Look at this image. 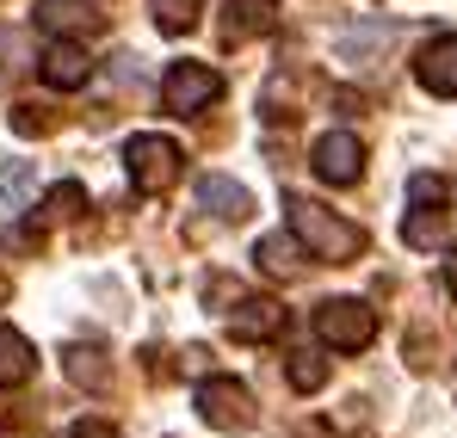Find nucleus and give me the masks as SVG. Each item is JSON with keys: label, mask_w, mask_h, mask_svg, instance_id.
<instances>
[{"label": "nucleus", "mask_w": 457, "mask_h": 438, "mask_svg": "<svg viewBox=\"0 0 457 438\" xmlns=\"http://www.w3.org/2000/svg\"><path fill=\"white\" fill-rule=\"evenodd\" d=\"M309 161H315V173H321L328 186H359V173H365V143H359L353 130H328L321 143L309 148Z\"/></svg>", "instance_id": "423d86ee"}, {"label": "nucleus", "mask_w": 457, "mask_h": 438, "mask_svg": "<svg viewBox=\"0 0 457 438\" xmlns=\"http://www.w3.org/2000/svg\"><path fill=\"white\" fill-rule=\"evenodd\" d=\"M414 80L439 99H457V31L452 37H433L420 56H414Z\"/></svg>", "instance_id": "6e6552de"}, {"label": "nucleus", "mask_w": 457, "mask_h": 438, "mask_svg": "<svg viewBox=\"0 0 457 438\" xmlns=\"http://www.w3.org/2000/svg\"><path fill=\"white\" fill-rule=\"evenodd\" d=\"M315 340L334 346V352H365V346L378 340L371 302H359V296H328V302L315 309Z\"/></svg>", "instance_id": "f03ea898"}, {"label": "nucleus", "mask_w": 457, "mask_h": 438, "mask_svg": "<svg viewBox=\"0 0 457 438\" xmlns=\"http://www.w3.org/2000/svg\"><path fill=\"white\" fill-rule=\"evenodd\" d=\"M50 124H56V118H50L44 105H19V112H12V130H19V136H44Z\"/></svg>", "instance_id": "412c9836"}, {"label": "nucleus", "mask_w": 457, "mask_h": 438, "mask_svg": "<svg viewBox=\"0 0 457 438\" xmlns=\"http://www.w3.org/2000/svg\"><path fill=\"white\" fill-rule=\"evenodd\" d=\"M285 211H291V235L303 241L309 260H321V266H346V260H359V253H365V228H359V222H346L340 211L309 204V198H285Z\"/></svg>", "instance_id": "f257e3e1"}, {"label": "nucleus", "mask_w": 457, "mask_h": 438, "mask_svg": "<svg viewBox=\"0 0 457 438\" xmlns=\"http://www.w3.org/2000/svg\"><path fill=\"white\" fill-rule=\"evenodd\" d=\"M37 74H44L56 93H75V87H87V80H93V62H87V50H80L75 37H56V44L44 50Z\"/></svg>", "instance_id": "1a4fd4ad"}, {"label": "nucleus", "mask_w": 457, "mask_h": 438, "mask_svg": "<svg viewBox=\"0 0 457 438\" xmlns=\"http://www.w3.org/2000/svg\"><path fill=\"white\" fill-rule=\"evenodd\" d=\"M285 370H291V389H303V395L328 383V365H321L315 352H291V365H285Z\"/></svg>", "instance_id": "aec40b11"}, {"label": "nucleus", "mask_w": 457, "mask_h": 438, "mask_svg": "<svg viewBox=\"0 0 457 438\" xmlns=\"http://www.w3.org/2000/svg\"><path fill=\"white\" fill-rule=\"evenodd\" d=\"M154 25H161L167 37L192 31V25H198V0H154Z\"/></svg>", "instance_id": "6ab92c4d"}, {"label": "nucleus", "mask_w": 457, "mask_h": 438, "mask_svg": "<svg viewBox=\"0 0 457 438\" xmlns=\"http://www.w3.org/2000/svg\"><path fill=\"white\" fill-rule=\"evenodd\" d=\"M62 370H69L75 389H105V383H112V359H105L99 346H69V352H62Z\"/></svg>", "instance_id": "2eb2a0df"}, {"label": "nucleus", "mask_w": 457, "mask_h": 438, "mask_svg": "<svg viewBox=\"0 0 457 438\" xmlns=\"http://www.w3.org/2000/svg\"><path fill=\"white\" fill-rule=\"evenodd\" d=\"M19 56H25V37L19 31H0V87L19 74Z\"/></svg>", "instance_id": "4be33fe9"}, {"label": "nucleus", "mask_w": 457, "mask_h": 438, "mask_svg": "<svg viewBox=\"0 0 457 438\" xmlns=\"http://www.w3.org/2000/svg\"><path fill=\"white\" fill-rule=\"evenodd\" d=\"M228 334H235V340H278V334H285V302H272V296H241V302L228 309Z\"/></svg>", "instance_id": "0eeeda50"}, {"label": "nucleus", "mask_w": 457, "mask_h": 438, "mask_svg": "<svg viewBox=\"0 0 457 438\" xmlns=\"http://www.w3.org/2000/svg\"><path fill=\"white\" fill-rule=\"evenodd\" d=\"M6 296H12V285H6V272H0V302H6Z\"/></svg>", "instance_id": "b1692460"}, {"label": "nucleus", "mask_w": 457, "mask_h": 438, "mask_svg": "<svg viewBox=\"0 0 457 438\" xmlns=\"http://www.w3.org/2000/svg\"><path fill=\"white\" fill-rule=\"evenodd\" d=\"M198 414H204V426H217V433H247V426L260 420L247 383H235V376H204V383H198Z\"/></svg>", "instance_id": "39448f33"}, {"label": "nucleus", "mask_w": 457, "mask_h": 438, "mask_svg": "<svg viewBox=\"0 0 457 438\" xmlns=\"http://www.w3.org/2000/svg\"><path fill=\"white\" fill-rule=\"evenodd\" d=\"M445 228H452L445 198H427V204H414V211H408V222H402V241H408V247H439V241H445Z\"/></svg>", "instance_id": "f8f14e48"}, {"label": "nucleus", "mask_w": 457, "mask_h": 438, "mask_svg": "<svg viewBox=\"0 0 457 438\" xmlns=\"http://www.w3.org/2000/svg\"><path fill=\"white\" fill-rule=\"evenodd\" d=\"M31 370H37V352H31V340H25L19 327H0V389H19V383H31Z\"/></svg>", "instance_id": "ddd939ff"}, {"label": "nucleus", "mask_w": 457, "mask_h": 438, "mask_svg": "<svg viewBox=\"0 0 457 438\" xmlns=\"http://www.w3.org/2000/svg\"><path fill=\"white\" fill-rule=\"evenodd\" d=\"M253 260H260L272 278H297V272H303V241H297V235H266V241L253 247Z\"/></svg>", "instance_id": "4468645a"}, {"label": "nucleus", "mask_w": 457, "mask_h": 438, "mask_svg": "<svg viewBox=\"0 0 457 438\" xmlns=\"http://www.w3.org/2000/svg\"><path fill=\"white\" fill-rule=\"evenodd\" d=\"M31 179H37V173H31V161H6V167H0V217H12V211L25 204Z\"/></svg>", "instance_id": "f3484780"}, {"label": "nucleus", "mask_w": 457, "mask_h": 438, "mask_svg": "<svg viewBox=\"0 0 457 438\" xmlns=\"http://www.w3.org/2000/svg\"><path fill=\"white\" fill-rule=\"evenodd\" d=\"M124 167H130V186H137V192L161 198V192L179 179L186 154H179L173 136H130V143H124Z\"/></svg>", "instance_id": "7ed1b4c3"}, {"label": "nucleus", "mask_w": 457, "mask_h": 438, "mask_svg": "<svg viewBox=\"0 0 457 438\" xmlns=\"http://www.w3.org/2000/svg\"><path fill=\"white\" fill-rule=\"evenodd\" d=\"M37 25L56 37H75V31H99V12L87 0H37Z\"/></svg>", "instance_id": "9b49d317"}, {"label": "nucleus", "mask_w": 457, "mask_h": 438, "mask_svg": "<svg viewBox=\"0 0 457 438\" xmlns=\"http://www.w3.org/2000/svg\"><path fill=\"white\" fill-rule=\"evenodd\" d=\"M80 204H87V192H80L75 179H62V186L44 198V217H37V228H44V222H69V217H80Z\"/></svg>", "instance_id": "a211bd4d"}, {"label": "nucleus", "mask_w": 457, "mask_h": 438, "mask_svg": "<svg viewBox=\"0 0 457 438\" xmlns=\"http://www.w3.org/2000/svg\"><path fill=\"white\" fill-rule=\"evenodd\" d=\"M223 99V74L204 69V62H173V69L161 74V105L173 112V118H198V112H211Z\"/></svg>", "instance_id": "20e7f679"}, {"label": "nucleus", "mask_w": 457, "mask_h": 438, "mask_svg": "<svg viewBox=\"0 0 457 438\" xmlns=\"http://www.w3.org/2000/svg\"><path fill=\"white\" fill-rule=\"evenodd\" d=\"M445 291L457 296V247H452V260H445Z\"/></svg>", "instance_id": "5701e85b"}, {"label": "nucleus", "mask_w": 457, "mask_h": 438, "mask_svg": "<svg viewBox=\"0 0 457 438\" xmlns=\"http://www.w3.org/2000/svg\"><path fill=\"white\" fill-rule=\"evenodd\" d=\"M266 0H228L223 6V37L228 44H241V37H253V31H266Z\"/></svg>", "instance_id": "dca6fc26"}, {"label": "nucleus", "mask_w": 457, "mask_h": 438, "mask_svg": "<svg viewBox=\"0 0 457 438\" xmlns=\"http://www.w3.org/2000/svg\"><path fill=\"white\" fill-rule=\"evenodd\" d=\"M198 204H204V211H211L217 222H241L247 211H253L247 186H235L228 173H204V179H198Z\"/></svg>", "instance_id": "9d476101"}]
</instances>
